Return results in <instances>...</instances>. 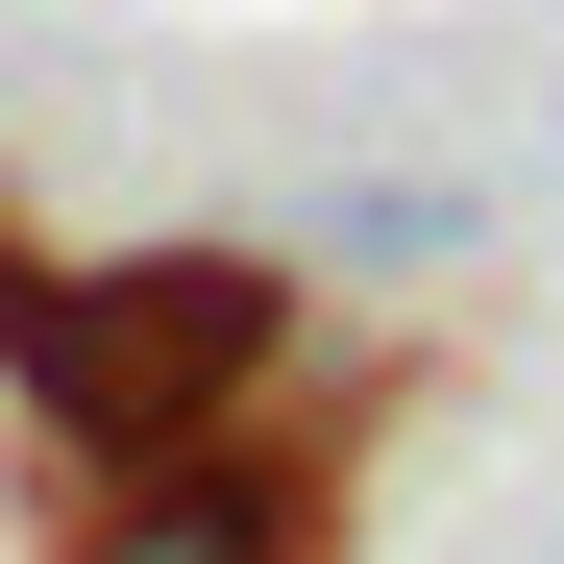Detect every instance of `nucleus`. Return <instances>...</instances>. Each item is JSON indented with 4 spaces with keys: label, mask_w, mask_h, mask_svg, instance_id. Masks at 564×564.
I'll list each match as a JSON object with an SVG mask.
<instances>
[{
    "label": "nucleus",
    "mask_w": 564,
    "mask_h": 564,
    "mask_svg": "<svg viewBox=\"0 0 564 564\" xmlns=\"http://www.w3.org/2000/svg\"><path fill=\"white\" fill-rule=\"evenodd\" d=\"M319 246H344V270H466L491 221H466L442 172H368V197H319Z\"/></svg>",
    "instance_id": "nucleus-3"
},
{
    "label": "nucleus",
    "mask_w": 564,
    "mask_h": 564,
    "mask_svg": "<svg viewBox=\"0 0 564 564\" xmlns=\"http://www.w3.org/2000/svg\"><path fill=\"white\" fill-rule=\"evenodd\" d=\"M295 270L270 246H148V270H74V295H25V368L74 466H172V442H246L270 393H295Z\"/></svg>",
    "instance_id": "nucleus-1"
},
{
    "label": "nucleus",
    "mask_w": 564,
    "mask_h": 564,
    "mask_svg": "<svg viewBox=\"0 0 564 564\" xmlns=\"http://www.w3.org/2000/svg\"><path fill=\"white\" fill-rule=\"evenodd\" d=\"M50 564H344V466L319 442H172V466H99V516Z\"/></svg>",
    "instance_id": "nucleus-2"
}]
</instances>
